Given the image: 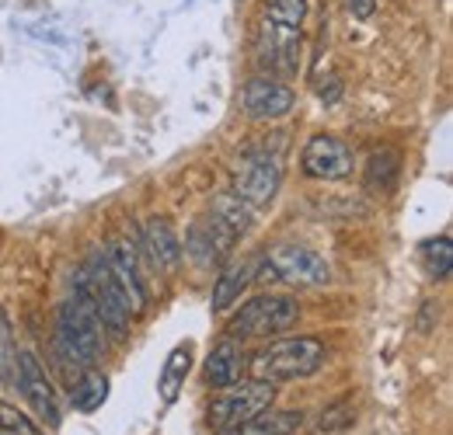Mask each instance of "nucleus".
Wrapping results in <instances>:
<instances>
[{
  "label": "nucleus",
  "instance_id": "nucleus-14",
  "mask_svg": "<svg viewBox=\"0 0 453 435\" xmlns=\"http://www.w3.org/2000/svg\"><path fill=\"white\" fill-rule=\"evenodd\" d=\"M237 237L224 230L217 219H199V223H192V230H188V240H185V248L181 251H188L199 265H213L217 258H224L226 251H230V244H234Z\"/></svg>",
  "mask_w": 453,
  "mask_h": 435
},
{
  "label": "nucleus",
  "instance_id": "nucleus-21",
  "mask_svg": "<svg viewBox=\"0 0 453 435\" xmlns=\"http://www.w3.org/2000/svg\"><path fill=\"white\" fill-rule=\"evenodd\" d=\"M422 265H426V275H429L433 282H447V279H450L453 244L447 233H443V237H433V240L422 244Z\"/></svg>",
  "mask_w": 453,
  "mask_h": 435
},
{
  "label": "nucleus",
  "instance_id": "nucleus-10",
  "mask_svg": "<svg viewBox=\"0 0 453 435\" xmlns=\"http://www.w3.org/2000/svg\"><path fill=\"white\" fill-rule=\"evenodd\" d=\"M300 167H303V174L307 178H321V181H342V178H349L352 174V167H356V154H352V147L339 140V136H314V140H307V147H303V154H300Z\"/></svg>",
  "mask_w": 453,
  "mask_h": 435
},
{
  "label": "nucleus",
  "instance_id": "nucleus-3",
  "mask_svg": "<svg viewBox=\"0 0 453 435\" xmlns=\"http://www.w3.org/2000/svg\"><path fill=\"white\" fill-rule=\"evenodd\" d=\"M102 334H105L102 321L81 300H70L57 310V355L63 366H73L77 373L91 370L105 352Z\"/></svg>",
  "mask_w": 453,
  "mask_h": 435
},
{
  "label": "nucleus",
  "instance_id": "nucleus-20",
  "mask_svg": "<svg viewBox=\"0 0 453 435\" xmlns=\"http://www.w3.org/2000/svg\"><path fill=\"white\" fill-rule=\"evenodd\" d=\"M188 366H192V352H188V345H178L168 355V362H165V370H161V380H157V390H161V401H165V404H174L181 383L188 377Z\"/></svg>",
  "mask_w": 453,
  "mask_h": 435
},
{
  "label": "nucleus",
  "instance_id": "nucleus-4",
  "mask_svg": "<svg viewBox=\"0 0 453 435\" xmlns=\"http://www.w3.org/2000/svg\"><path fill=\"white\" fill-rule=\"evenodd\" d=\"M300 317V303L293 296H276V293H262L255 300H248L230 321L224 334L230 341H258V338H273L283 334L296 324Z\"/></svg>",
  "mask_w": 453,
  "mask_h": 435
},
{
  "label": "nucleus",
  "instance_id": "nucleus-15",
  "mask_svg": "<svg viewBox=\"0 0 453 435\" xmlns=\"http://www.w3.org/2000/svg\"><path fill=\"white\" fill-rule=\"evenodd\" d=\"M303 425V415L300 411H262L234 429H224L220 435H296Z\"/></svg>",
  "mask_w": 453,
  "mask_h": 435
},
{
  "label": "nucleus",
  "instance_id": "nucleus-22",
  "mask_svg": "<svg viewBox=\"0 0 453 435\" xmlns=\"http://www.w3.org/2000/svg\"><path fill=\"white\" fill-rule=\"evenodd\" d=\"M213 219H217L224 230H230L234 237H244L248 226H251V206H244V202L230 192V195H220V199L213 202Z\"/></svg>",
  "mask_w": 453,
  "mask_h": 435
},
{
  "label": "nucleus",
  "instance_id": "nucleus-7",
  "mask_svg": "<svg viewBox=\"0 0 453 435\" xmlns=\"http://www.w3.org/2000/svg\"><path fill=\"white\" fill-rule=\"evenodd\" d=\"M276 401V383H265V380H248V383H230L224 386V393L210 404V425L217 432L224 429H234L262 411H269Z\"/></svg>",
  "mask_w": 453,
  "mask_h": 435
},
{
  "label": "nucleus",
  "instance_id": "nucleus-13",
  "mask_svg": "<svg viewBox=\"0 0 453 435\" xmlns=\"http://www.w3.org/2000/svg\"><path fill=\"white\" fill-rule=\"evenodd\" d=\"M262 63H269L280 73H296L300 66V28H286V25H265L262 28Z\"/></svg>",
  "mask_w": 453,
  "mask_h": 435
},
{
  "label": "nucleus",
  "instance_id": "nucleus-2",
  "mask_svg": "<svg viewBox=\"0 0 453 435\" xmlns=\"http://www.w3.org/2000/svg\"><path fill=\"white\" fill-rule=\"evenodd\" d=\"M325 366V345L318 338H276L248 359V377L265 383L303 380Z\"/></svg>",
  "mask_w": 453,
  "mask_h": 435
},
{
  "label": "nucleus",
  "instance_id": "nucleus-11",
  "mask_svg": "<svg viewBox=\"0 0 453 435\" xmlns=\"http://www.w3.org/2000/svg\"><path fill=\"white\" fill-rule=\"evenodd\" d=\"M241 105L248 118H258V122H273V118H286L293 105H296V95L273 80V77H255L244 84V95H241Z\"/></svg>",
  "mask_w": 453,
  "mask_h": 435
},
{
  "label": "nucleus",
  "instance_id": "nucleus-16",
  "mask_svg": "<svg viewBox=\"0 0 453 435\" xmlns=\"http://www.w3.org/2000/svg\"><path fill=\"white\" fill-rule=\"evenodd\" d=\"M255 279V262H234V265H226L220 279H217V286H213V314H220L226 307H234L237 300H241V293L248 289V282Z\"/></svg>",
  "mask_w": 453,
  "mask_h": 435
},
{
  "label": "nucleus",
  "instance_id": "nucleus-26",
  "mask_svg": "<svg viewBox=\"0 0 453 435\" xmlns=\"http://www.w3.org/2000/svg\"><path fill=\"white\" fill-rule=\"evenodd\" d=\"M352 422H356V408L349 404V401H339V404H332V408H325L321 411V422H318V432H345V429H352Z\"/></svg>",
  "mask_w": 453,
  "mask_h": 435
},
{
  "label": "nucleus",
  "instance_id": "nucleus-17",
  "mask_svg": "<svg viewBox=\"0 0 453 435\" xmlns=\"http://www.w3.org/2000/svg\"><path fill=\"white\" fill-rule=\"evenodd\" d=\"M241 370H244V355H241V348H237V341H220L213 352H210V359H206V380L213 383V386H230V383H237L241 377Z\"/></svg>",
  "mask_w": 453,
  "mask_h": 435
},
{
  "label": "nucleus",
  "instance_id": "nucleus-24",
  "mask_svg": "<svg viewBox=\"0 0 453 435\" xmlns=\"http://www.w3.org/2000/svg\"><path fill=\"white\" fill-rule=\"evenodd\" d=\"M14 377H18V348H14L11 321L0 310V383H14Z\"/></svg>",
  "mask_w": 453,
  "mask_h": 435
},
{
  "label": "nucleus",
  "instance_id": "nucleus-28",
  "mask_svg": "<svg viewBox=\"0 0 453 435\" xmlns=\"http://www.w3.org/2000/svg\"><path fill=\"white\" fill-rule=\"evenodd\" d=\"M0 435H7V432H4V429H0Z\"/></svg>",
  "mask_w": 453,
  "mask_h": 435
},
{
  "label": "nucleus",
  "instance_id": "nucleus-27",
  "mask_svg": "<svg viewBox=\"0 0 453 435\" xmlns=\"http://www.w3.org/2000/svg\"><path fill=\"white\" fill-rule=\"evenodd\" d=\"M345 7L352 18H370L377 11V0H345Z\"/></svg>",
  "mask_w": 453,
  "mask_h": 435
},
{
  "label": "nucleus",
  "instance_id": "nucleus-8",
  "mask_svg": "<svg viewBox=\"0 0 453 435\" xmlns=\"http://www.w3.org/2000/svg\"><path fill=\"white\" fill-rule=\"evenodd\" d=\"M98 255H102V262L109 265V272H112V279L119 282V289L126 293L133 317H140V314L147 310V303H150V289H147L143 265H140V248H136L129 237H115V240H109V248L98 251Z\"/></svg>",
  "mask_w": 453,
  "mask_h": 435
},
{
  "label": "nucleus",
  "instance_id": "nucleus-6",
  "mask_svg": "<svg viewBox=\"0 0 453 435\" xmlns=\"http://www.w3.org/2000/svg\"><path fill=\"white\" fill-rule=\"evenodd\" d=\"M258 282H289L300 289H318L332 282V269L321 255H314L311 248L300 244H276L265 251L262 269L255 272Z\"/></svg>",
  "mask_w": 453,
  "mask_h": 435
},
{
  "label": "nucleus",
  "instance_id": "nucleus-9",
  "mask_svg": "<svg viewBox=\"0 0 453 435\" xmlns=\"http://www.w3.org/2000/svg\"><path fill=\"white\" fill-rule=\"evenodd\" d=\"M14 386L21 390V397L32 404V411L39 415V422H46L50 429H59V401L53 383L46 377L42 362L32 355V352H18V377H14Z\"/></svg>",
  "mask_w": 453,
  "mask_h": 435
},
{
  "label": "nucleus",
  "instance_id": "nucleus-19",
  "mask_svg": "<svg viewBox=\"0 0 453 435\" xmlns=\"http://www.w3.org/2000/svg\"><path fill=\"white\" fill-rule=\"evenodd\" d=\"M397 174H401V154L397 150H377L366 167V188L388 195L395 188Z\"/></svg>",
  "mask_w": 453,
  "mask_h": 435
},
{
  "label": "nucleus",
  "instance_id": "nucleus-1",
  "mask_svg": "<svg viewBox=\"0 0 453 435\" xmlns=\"http://www.w3.org/2000/svg\"><path fill=\"white\" fill-rule=\"evenodd\" d=\"M73 300H81V303L102 321V327H105L112 338L122 341V338L129 334V317H133L129 300H126V293L119 289V282L112 279L109 265L102 262L98 251L88 258L84 269L73 272Z\"/></svg>",
  "mask_w": 453,
  "mask_h": 435
},
{
  "label": "nucleus",
  "instance_id": "nucleus-5",
  "mask_svg": "<svg viewBox=\"0 0 453 435\" xmlns=\"http://www.w3.org/2000/svg\"><path fill=\"white\" fill-rule=\"evenodd\" d=\"M280 181H283V150L269 143L248 150L234 167V195L251 210H265L276 199Z\"/></svg>",
  "mask_w": 453,
  "mask_h": 435
},
{
  "label": "nucleus",
  "instance_id": "nucleus-23",
  "mask_svg": "<svg viewBox=\"0 0 453 435\" xmlns=\"http://www.w3.org/2000/svg\"><path fill=\"white\" fill-rule=\"evenodd\" d=\"M269 21L273 25H286V28H300L307 18V0H265Z\"/></svg>",
  "mask_w": 453,
  "mask_h": 435
},
{
  "label": "nucleus",
  "instance_id": "nucleus-12",
  "mask_svg": "<svg viewBox=\"0 0 453 435\" xmlns=\"http://www.w3.org/2000/svg\"><path fill=\"white\" fill-rule=\"evenodd\" d=\"M140 251L147 255L150 269H157V272H174L181 265V255H185L174 226L161 217L143 223V230H140Z\"/></svg>",
  "mask_w": 453,
  "mask_h": 435
},
{
  "label": "nucleus",
  "instance_id": "nucleus-18",
  "mask_svg": "<svg viewBox=\"0 0 453 435\" xmlns=\"http://www.w3.org/2000/svg\"><path fill=\"white\" fill-rule=\"evenodd\" d=\"M105 397H109V380L102 373H91V370H84L73 383V390H70V404L84 415L98 411L105 404Z\"/></svg>",
  "mask_w": 453,
  "mask_h": 435
},
{
  "label": "nucleus",
  "instance_id": "nucleus-25",
  "mask_svg": "<svg viewBox=\"0 0 453 435\" xmlns=\"http://www.w3.org/2000/svg\"><path fill=\"white\" fill-rule=\"evenodd\" d=\"M0 429L7 435H46L35 425V418H28L25 411H18L14 404H4V401H0Z\"/></svg>",
  "mask_w": 453,
  "mask_h": 435
}]
</instances>
